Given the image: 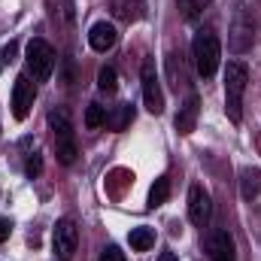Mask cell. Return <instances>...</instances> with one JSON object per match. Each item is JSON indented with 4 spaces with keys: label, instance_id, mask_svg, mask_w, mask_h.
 Masks as SVG:
<instances>
[{
    "label": "cell",
    "instance_id": "cell-20",
    "mask_svg": "<svg viewBox=\"0 0 261 261\" xmlns=\"http://www.w3.org/2000/svg\"><path fill=\"white\" fill-rule=\"evenodd\" d=\"M176 58H179V55H173V52H170L164 64H167V76H170V85H173V88L179 91V88H182V64L176 67Z\"/></svg>",
    "mask_w": 261,
    "mask_h": 261
},
{
    "label": "cell",
    "instance_id": "cell-6",
    "mask_svg": "<svg viewBox=\"0 0 261 261\" xmlns=\"http://www.w3.org/2000/svg\"><path fill=\"white\" fill-rule=\"evenodd\" d=\"M34 100H37V82L31 79V73H18L15 85H12V116L24 119L31 113Z\"/></svg>",
    "mask_w": 261,
    "mask_h": 261
},
{
    "label": "cell",
    "instance_id": "cell-16",
    "mask_svg": "<svg viewBox=\"0 0 261 261\" xmlns=\"http://www.w3.org/2000/svg\"><path fill=\"white\" fill-rule=\"evenodd\" d=\"M167 197H170V179L167 176H158L155 186L149 189V206H161Z\"/></svg>",
    "mask_w": 261,
    "mask_h": 261
},
{
    "label": "cell",
    "instance_id": "cell-22",
    "mask_svg": "<svg viewBox=\"0 0 261 261\" xmlns=\"http://www.w3.org/2000/svg\"><path fill=\"white\" fill-rule=\"evenodd\" d=\"M206 3H210V0H179V12L192 21V18H197V12H200Z\"/></svg>",
    "mask_w": 261,
    "mask_h": 261
},
{
    "label": "cell",
    "instance_id": "cell-18",
    "mask_svg": "<svg viewBox=\"0 0 261 261\" xmlns=\"http://www.w3.org/2000/svg\"><path fill=\"white\" fill-rule=\"evenodd\" d=\"M97 88H100L103 94H116V88H119V76H116L113 67H100V70H97Z\"/></svg>",
    "mask_w": 261,
    "mask_h": 261
},
{
    "label": "cell",
    "instance_id": "cell-2",
    "mask_svg": "<svg viewBox=\"0 0 261 261\" xmlns=\"http://www.w3.org/2000/svg\"><path fill=\"white\" fill-rule=\"evenodd\" d=\"M192 55H195L197 73H200L203 79H213L216 70H219V61H222V46H219V37H216L210 28H203V31L195 34V40H192Z\"/></svg>",
    "mask_w": 261,
    "mask_h": 261
},
{
    "label": "cell",
    "instance_id": "cell-12",
    "mask_svg": "<svg viewBox=\"0 0 261 261\" xmlns=\"http://www.w3.org/2000/svg\"><path fill=\"white\" fill-rule=\"evenodd\" d=\"M249 46H252V24L246 21V15H240L234 21V34H231V52L234 55H243Z\"/></svg>",
    "mask_w": 261,
    "mask_h": 261
},
{
    "label": "cell",
    "instance_id": "cell-5",
    "mask_svg": "<svg viewBox=\"0 0 261 261\" xmlns=\"http://www.w3.org/2000/svg\"><path fill=\"white\" fill-rule=\"evenodd\" d=\"M140 82H143V100H146V110L152 116H161L164 113V91H161V79L155 73V61L146 58L143 70H140Z\"/></svg>",
    "mask_w": 261,
    "mask_h": 261
},
{
    "label": "cell",
    "instance_id": "cell-23",
    "mask_svg": "<svg viewBox=\"0 0 261 261\" xmlns=\"http://www.w3.org/2000/svg\"><path fill=\"white\" fill-rule=\"evenodd\" d=\"M100 261H125V252H122L119 246H107V249L100 252Z\"/></svg>",
    "mask_w": 261,
    "mask_h": 261
},
{
    "label": "cell",
    "instance_id": "cell-14",
    "mask_svg": "<svg viewBox=\"0 0 261 261\" xmlns=\"http://www.w3.org/2000/svg\"><path fill=\"white\" fill-rule=\"evenodd\" d=\"M130 122H134V107H130V103H122V107H116V113H113V116L107 113V125H110L113 130H125Z\"/></svg>",
    "mask_w": 261,
    "mask_h": 261
},
{
    "label": "cell",
    "instance_id": "cell-3",
    "mask_svg": "<svg viewBox=\"0 0 261 261\" xmlns=\"http://www.w3.org/2000/svg\"><path fill=\"white\" fill-rule=\"evenodd\" d=\"M24 64H28V73L34 76V82H46L55 70V49L43 37H34L24 46Z\"/></svg>",
    "mask_w": 261,
    "mask_h": 261
},
{
    "label": "cell",
    "instance_id": "cell-1",
    "mask_svg": "<svg viewBox=\"0 0 261 261\" xmlns=\"http://www.w3.org/2000/svg\"><path fill=\"white\" fill-rule=\"evenodd\" d=\"M246 85H249V67L243 61H228V70H225V113L234 125H240V119H243Z\"/></svg>",
    "mask_w": 261,
    "mask_h": 261
},
{
    "label": "cell",
    "instance_id": "cell-17",
    "mask_svg": "<svg viewBox=\"0 0 261 261\" xmlns=\"http://www.w3.org/2000/svg\"><path fill=\"white\" fill-rule=\"evenodd\" d=\"M107 125V107H100V103H88V110H85V128L88 130H97Z\"/></svg>",
    "mask_w": 261,
    "mask_h": 261
},
{
    "label": "cell",
    "instance_id": "cell-9",
    "mask_svg": "<svg viewBox=\"0 0 261 261\" xmlns=\"http://www.w3.org/2000/svg\"><path fill=\"white\" fill-rule=\"evenodd\" d=\"M206 252H210V261H237V252H234V240L225 228L213 231L210 240H206Z\"/></svg>",
    "mask_w": 261,
    "mask_h": 261
},
{
    "label": "cell",
    "instance_id": "cell-4",
    "mask_svg": "<svg viewBox=\"0 0 261 261\" xmlns=\"http://www.w3.org/2000/svg\"><path fill=\"white\" fill-rule=\"evenodd\" d=\"M49 128L55 134V155H58V161L64 167H70L76 161V134H73V125H70L64 110H52L49 113Z\"/></svg>",
    "mask_w": 261,
    "mask_h": 261
},
{
    "label": "cell",
    "instance_id": "cell-26",
    "mask_svg": "<svg viewBox=\"0 0 261 261\" xmlns=\"http://www.w3.org/2000/svg\"><path fill=\"white\" fill-rule=\"evenodd\" d=\"M158 261H179V258H176L173 252H161V255H158Z\"/></svg>",
    "mask_w": 261,
    "mask_h": 261
},
{
    "label": "cell",
    "instance_id": "cell-11",
    "mask_svg": "<svg viewBox=\"0 0 261 261\" xmlns=\"http://www.w3.org/2000/svg\"><path fill=\"white\" fill-rule=\"evenodd\" d=\"M197 113H200V97H197V94H189L186 103H182L179 113H176V130H179V134H192L195 125H197Z\"/></svg>",
    "mask_w": 261,
    "mask_h": 261
},
{
    "label": "cell",
    "instance_id": "cell-21",
    "mask_svg": "<svg viewBox=\"0 0 261 261\" xmlns=\"http://www.w3.org/2000/svg\"><path fill=\"white\" fill-rule=\"evenodd\" d=\"M40 170H43V155L34 149V152H28V161H24V173L34 179V176H40Z\"/></svg>",
    "mask_w": 261,
    "mask_h": 261
},
{
    "label": "cell",
    "instance_id": "cell-7",
    "mask_svg": "<svg viewBox=\"0 0 261 261\" xmlns=\"http://www.w3.org/2000/svg\"><path fill=\"white\" fill-rule=\"evenodd\" d=\"M52 243H55V258L58 261H70L76 246H79V231L70 219H58L55 231H52Z\"/></svg>",
    "mask_w": 261,
    "mask_h": 261
},
{
    "label": "cell",
    "instance_id": "cell-13",
    "mask_svg": "<svg viewBox=\"0 0 261 261\" xmlns=\"http://www.w3.org/2000/svg\"><path fill=\"white\" fill-rule=\"evenodd\" d=\"M128 243H130V249L146 252V249L155 246V231H152V228H134L128 234Z\"/></svg>",
    "mask_w": 261,
    "mask_h": 261
},
{
    "label": "cell",
    "instance_id": "cell-8",
    "mask_svg": "<svg viewBox=\"0 0 261 261\" xmlns=\"http://www.w3.org/2000/svg\"><path fill=\"white\" fill-rule=\"evenodd\" d=\"M213 216V203H210V192L203 186H192L189 192V219L195 222L197 228H203Z\"/></svg>",
    "mask_w": 261,
    "mask_h": 261
},
{
    "label": "cell",
    "instance_id": "cell-10",
    "mask_svg": "<svg viewBox=\"0 0 261 261\" xmlns=\"http://www.w3.org/2000/svg\"><path fill=\"white\" fill-rule=\"evenodd\" d=\"M116 40H119V31H116V24H110V21H97V24H91V31H88V43H91L94 52H110V49L116 46Z\"/></svg>",
    "mask_w": 261,
    "mask_h": 261
},
{
    "label": "cell",
    "instance_id": "cell-25",
    "mask_svg": "<svg viewBox=\"0 0 261 261\" xmlns=\"http://www.w3.org/2000/svg\"><path fill=\"white\" fill-rule=\"evenodd\" d=\"M9 231H12V225H9L6 219H0V243H3L6 237H9Z\"/></svg>",
    "mask_w": 261,
    "mask_h": 261
},
{
    "label": "cell",
    "instance_id": "cell-15",
    "mask_svg": "<svg viewBox=\"0 0 261 261\" xmlns=\"http://www.w3.org/2000/svg\"><path fill=\"white\" fill-rule=\"evenodd\" d=\"M143 3H146V0H113V12H116L119 18L130 21V18H140Z\"/></svg>",
    "mask_w": 261,
    "mask_h": 261
},
{
    "label": "cell",
    "instance_id": "cell-24",
    "mask_svg": "<svg viewBox=\"0 0 261 261\" xmlns=\"http://www.w3.org/2000/svg\"><path fill=\"white\" fill-rule=\"evenodd\" d=\"M12 58H15V43H9V46H3V49H0V70L9 64Z\"/></svg>",
    "mask_w": 261,
    "mask_h": 261
},
{
    "label": "cell",
    "instance_id": "cell-19",
    "mask_svg": "<svg viewBox=\"0 0 261 261\" xmlns=\"http://www.w3.org/2000/svg\"><path fill=\"white\" fill-rule=\"evenodd\" d=\"M261 192V170H243V197L252 200Z\"/></svg>",
    "mask_w": 261,
    "mask_h": 261
}]
</instances>
